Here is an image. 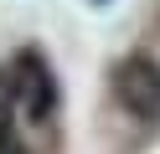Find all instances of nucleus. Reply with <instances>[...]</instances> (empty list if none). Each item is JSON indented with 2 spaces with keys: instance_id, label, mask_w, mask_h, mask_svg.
Returning <instances> with one entry per match:
<instances>
[{
  "instance_id": "1",
  "label": "nucleus",
  "mask_w": 160,
  "mask_h": 154,
  "mask_svg": "<svg viewBox=\"0 0 160 154\" xmlns=\"http://www.w3.org/2000/svg\"><path fill=\"white\" fill-rule=\"evenodd\" d=\"M114 98L124 103L139 123H160V62L124 57L114 67Z\"/></svg>"
},
{
  "instance_id": "4",
  "label": "nucleus",
  "mask_w": 160,
  "mask_h": 154,
  "mask_svg": "<svg viewBox=\"0 0 160 154\" xmlns=\"http://www.w3.org/2000/svg\"><path fill=\"white\" fill-rule=\"evenodd\" d=\"M0 154H26V149H21V144H11V139H5V144H0Z\"/></svg>"
},
{
  "instance_id": "2",
  "label": "nucleus",
  "mask_w": 160,
  "mask_h": 154,
  "mask_svg": "<svg viewBox=\"0 0 160 154\" xmlns=\"http://www.w3.org/2000/svg\"><path fill=\"white\" fill-rule=\"evenodd\" d=\"M11 82H16V103L26 108V118H47L57 103V87L52 77H47V62L36 57V51H21L11 67Z\"/></svg>"
},
{
  "instance_id": "3",
  "label": "nucleus",
  "mask_w": 160,
  "mask_h": 154,
  "mask_svg": "<svg viewBox=\"0 0 160 154\" xmlns=\"http://www.w3.org/2000/svg\"><path fill=\"white\" fill-rule=\"evenodd\" d=\"M21 108V103H16V82H11V72H5V77H0V144L11 139V113Z\"/></svg>"
}]
</instances>
